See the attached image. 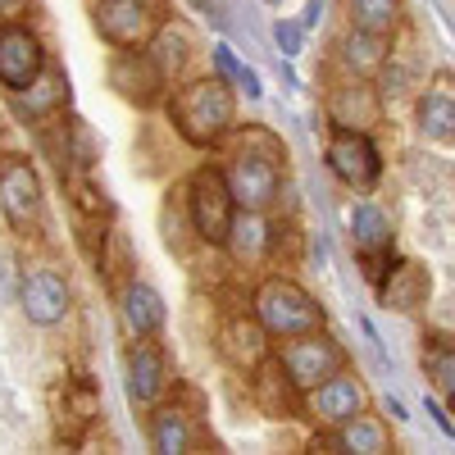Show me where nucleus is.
Masks as SVG:
<instances>
[{
  "mask_svg": "<svg viewBox=\"0 0 455 455\" xmlns=\"http://www.w3.org/2000/svg\"><path fill=\"white\" fill-rule=\"evenodd\" d=\"M0 210H5L14 233H36L46 223V187L32 160L23 156H5L0 160Z\"/></svg>",
  "mask_w": 455,
  "mask_h": 455,
  "instance_id": "obj_5",
  "label": "nucleus"
},
{
  "mask_svg": "<svg viewBox=\"0 0 455 455\" xmlns=\"http://www.w3.org/2000/svg\"><path fill=\"white\" fill-rule=\"evenodd\" d=\"M150 446L160 455H182L196 446V428H192V414L178 410V405H160L150 414Z\"/></svg>",
  "mask_w": 455,
  "mask_h": 455,
  "instance_id": "obj_22",
  "label": "nucleus"
},
{
  "mask_svg": "<svg viewBox=\"0 0 455 455\" xmlns=\"http://www.w3.org/2000/svg\"><path fill=\"white\" fill-rule=\"evenodd\" d=\"M414 124H419V132L433 137V141H451L455 137V83L451 78H437L419 96V105H414Z\"/></svg>",
  "mask_w": 455,
  "mask_h": 455,
  "instance_id": "obj_18",
  "label": "nucleus"
},
{
  "mask_svg": "<svg viewBox=\"0 0 455 455\" xmlns=\"http://www.w3.org/2000/svg\"><path fill=\"white\" fill-rule=\"evenodd\" d=\"M169 124L187 146H219L237 124V100L223 78H192L173 87L169 96Z\"/></svg>",
  "mask_w": 455,
  "mask_h": 455,
  "instance_id": "obj_1",
  "label": "nucleus"
},
{
  "mask_svg": "<svg viewBox=\"0 0 455 455\" xmlns=\"http://www.w3.org/2000/svg\"><path fill=\"white\" fill-rule=\"evenodd\" d=\"M214 64H219V73H223V78H233L246 96H259V78H255V73L246 68V64H237V55L233 51H228V46H214Z\"/></svg>",
  "mask_w": 455,
  "mask_h": 455,
  "instance_id": "obj_30",
  "label": "nucleus"
},
{
  "mask_svg": "<svg viewBox=\"0 0 455 455\" xmlns=\"http://www.w3.org/2000/svg\"><path fill=\"white\" fill-rule=\"evenodd\" d=\"M19 100H23V114H32V119H46V114L64 109V100H68V78H64V73L42 68V78H36L28 92H19Z\"/></svg>",
  "mask_w": 455,
  "mask_h": 455,
  "instance_id": "obj_26",
  "label": "nucleus"
},
{
  "mask_svg": "<svg viewBox=\"0 0 455 455\" xmlns=\"http://www.w3.org/2000/svg\"><path fill=\"white\" fill-rule=\"evenodd\" d=\"M146 46H150V55L160 60V68L169 73V78H178L187 55H192V51H187V46H192V36H187V28H178V23H160V32L150 36Z\"/></svg>",
  "mask_w": 455,
  "mask_h": 455,
  "instance_id": "obj_27",
  "label": "nucleus"
},
{
  "mask_svg": "<svg viewBox=\"0 0 455 455\" xmlns=\"http://www.w3.org/2000/svg\"><path fill=\"white\" fill-rule=\"evenodd\" d=\"M51 410H55V437L83 442V433L100 419V387L87 373H73L51 392Z\"/></svg>",
  "mask_w": 455,
  "mask_h": 455,
  "instance_id": "obj_9",
  "label": "nucleus"
},
{
  "mask_svg": "<svg viewBox=\"0 0 455 455\" xmlns=\"http://www.w3.org/2000/svg\"><path fill=\"white\" fill-rule=\"evenodd\" d=\"M428 291H433L428 269H424V264H414V259L392 264V269L383 274V283H378V296H383V306H387V310H401V315L419 310L424 300H428Z\"/></svg>",
  "mask_w": 455,
  "mask_h": 455,
  "instance_id": "obj_16",
  "label": "nucleus"
},
{
  "mask_svg": "<svg viewBox=\"0 0 455 455\" xmlns=\"http://www.w3.org/2000/svg\"><path fill=\"white\" fill-rule=\"evenodd\" d=\"M119 315H124V328L132 337H156L164 328V300H160V291L150 287V283H137L132 278L119 291Z\"/></svg>",
  "mask_w": 455,
  "mask_h": 455,
  "instance_id": "obj_17",
  "label": "nucleus"
},
{
  "mask_svg": "<svg viewBox=\"0 0 455 455\" xmlns=\"http://www.w3.org/2000/svg\"><path fill=\"white\" fill-rule=\"evenodd\" d=\"M42 68H46V51L32 28H23V23L0 28V87L19 96L42 78Z\"/></svg>",
  "mask_w": 455,
  "mask_h": 455,
  "instance_id": "obj_10",
  "label": "nucleus"
},
{
  "mask_svg": "<svg viewBox=\"0 0 455 455\" xmlns=\"http://www.w3.org/2000/svg\"><path fill=\"white\" fill-rule=\"evenodd\" d=\"M351 23L378 36H392L401 28V0H351Z\"/></svg>",
  "mask_w": 455,
  "mask_h": 455,
  "instance_id": "obj_28",
  "label": "nucleus"
},
{
  "mask_svg": "<svg viewBox=\"0 0 455 455\" xmlns=\"http://www.w3.org/2000/svg\"><path fill=\"white\" fill-rule=\"evenodd\" d=\"M283 150L269 132H246L233 150V160H228V187H233V196L242 210H269L278 201V182H283Z\"/></svg>",
  "mask_w": 455,
  "mask_h": 455,
  "instance_id": "obj_2",
  "label": "nucleus"
},
{
  "mask_svg": "<svg viewBox=\"0 0 455 455\" xmlns=\"http://www.w3.org/2000/svg\"><path fill=\"white\" fill-rule=\"evenodd\" d=\"M264 5H283V0H264Z\"/></svg>",
  "mask_w": 455,
  "mask_h": 455,
  "instance_id": "obj_33",
  "label": "nucleus"
},
{
  "mask_svg": "<svg viewBox=\"0 0 455 455\" xmlns=\"http://www.w3.org/2000/svg\"><path fill=\"white\" fill-rule=\"evenodd\" d=\"M328 169L347 182V187H373L378 173H383V160H378V146L369 141V132L355 128H337L328 137Z\"/></svg>",
  "mask_w": 455,
  "mask_h": 455,
  "instance_id": "obj_12",
  "label": "nucleus"
},
{
  "mask_svg": "<svg viewBox=\"0 0 455 455\" xmlns=\"http://www.w3.org/2000/svg\"><path fill=\"white\" fill-rule=\"evenodd\" d=\"M223 246L233 251V259H237V264H259L264 255L274 251V228L264 223V214H259V210H237L233 233H228V242H223Z\"/></svg>",
  "mask_w": 455,
  "mask_h": 455,
  "instance_id": "obj_20",
  "label": "nucleus"
},
{
  "mask_svg": "<svg viewBox=\"0 0 455 455\" xmlns=\"http://www.w3.org/2000/svg\"><path fill=\"white\" fill-rule=\"evenodd\" d=\"M451 405H455V396H451Z\"/></svg>",
  "mask_w": 455,
  "mask_h": 455,
  "instance_id": "obj_34",
  "label": "nucleus"
},
{
  "mask_svg": "<svg viewBox=\"0 0 455 455\" xmlns=\"http://www.w3.org/2000/svg\"><path fill=\"white\" fill-rule=\"evenodd\" d=\"M223 355L233 360L237 369H259L264 355H269V328H264L255 315L251 319H233L223 328Z\"/></svg>",
  "mask_w": 455,
  "mask_h": 455,
  "instance_id": "obj_19",
  "label": "nucleus"
},
{
  "mask_svg": "<svg viewBox=\"0 0 455 455\" xmlns=\"http://www.w3.org/2000/svg\"><path fill=\"white\" fill-rule=\"evenodd\" d=\"M237 196L228 187V173L223 169H196L192 173V187H187V214H192V228L196 237L210 242V246H223L228 233H233V219H237Z\"/></svg>",
  "mask_w": 455,
  "mask_h": 455,
  "instance_id": "obj_4",
  "label": "nucleus"
},
{
  "mask_svg": "<svg viewBox=\"0 0 455 455\" xmlns=\"http://www.w3.org/2000/svg\"><path fill=\"white\" fill-rule=\"evenodd\" d=\"M169 73L160 68V60L150 55V46H128V51H119L109 60V87L119 92L124 100H132V105H156L164 92H169Z\"/></svg>",
  "mask_w": 455,
  "mask_h": 455,
  "instance_id": "obj_8",
  "label": "nucleus"
},
{
  "mask_svg": "<svg viewBox=\"0 0 455 455\" xmlns=\"http://www.w3.org/2000/svg\"><path fill=\"white\" fill-rule=\"evenodd\" d=\"M341 64H347L355 78H373V73L387 64V36L351 28V36L341 42Z\"/></svg>",
  "mask_w": 455,
  "mask_h": 455,
  "instance_id": "obj_24",
  "label": "nucleus"
},
{
  "mask_svg": "<svg viewBox=\"0 0 455 455\" xmlns=\"http://www.w3.org/2000/svg\"><path fill=\"white\" fill-rule=\"evenodd\" d=\"M96 32L114 51L146 46L160 32V0H100L96 5Z\"/></svg>",
  "mask_w": 455,
  "mask_h": 455,
  "instance_id": "obj_7",
  "label": "nucleus"
},
{
  "mask_svg": "<svg viewBox=\"0 0 455 455\" xmlns=\"http://www.w3.org/2000/svg\"><path fill=\"white\" fill-rule=\"evenodd\" d=\"M124 369H128V396L137 405H156L169 392V360L150 337H132V347L124 355Z\"/></svg>",
  "mask_w": 455,
  "mask_h": 455,
  "instance_id": "obj_13",
  "label": "nucleus"
},
{
  "mask_svg": "<svg viewBox=\"0 0 455 455\" xmlns=\"http://www.w3.org/2000/svg\"><path fill=\"white\" fill-rule=\"evenodd\" d=\"M23 10H28V0H0V19H14Z\"/></svg>",
  "mask_w": 455,
  "mask_h": 455,
  "instance_id": "obj_32",
  "label": "nucleus"
},
{
  "mask_svg": "<svg viewBox=\"0 0 455 455\" xmlns=\"http://www.w3.org/2000/svg\"><path fill=\"white\" fill-rule=\"evenodd\" d=\"M274 32H278V46H283L287 55H296V51H300V28H296V23H278Z\"/></svg>",
  "mask_w": 455,
  "mask_h": 455,
  "instance_id": "obj_31",
  "label": "nucleus"
},
{
  "mask_svg": "<svg viewBox=\"0 0 455 455\" xmlns=\"http://www.w3.org/2000/svg\"><path fill=\"white\" fill-rule=\"evenodd\" d=\"M296 383H291V373L283 369V360H264L255 369V401L269 410V414H296Z\"/></svg>",
  "mask_w": 455,
  "mask_h": 455,
  "instance_id": "obj_23",
  "label": "nucleus"
},
{
  "mask_svg": "<svg viewBox=\"0 0 455 455\" xmlns=\"http://www.w3.org/2000/svg\"><path fill=\"white\" fill-rule=\"evenodd\" d=\"M351 242H355L360 255L392 251V223H387V214L378 210V205H369V201H360L351 210Z\"/></svg>",
  "mask_w": 455,
  "mask_h": 455,
  "instance_id": "obj_25",
  "label": "nucleus"
},
{
  "mask_svg": "<svg viewBox=\"0 0 455 455\" xmlns=\"http://www.w3.org/2000/svg\"><path fill=\"white\" fill-rule=\"evenodd\" d=\"M278 360H283V369L291 373V383H296L300 392H315L319 383H328L332 373L347 369V351H341L323 328L300 332V337H283Z\"/></svg>",
  "mask_w": 455,
  "mask_h": 455,
  "instance_id": "obj_6",
  "label": "nucleus"
},
{
  "mask_svg": "<svg viewBox=\"0 0 455 455\" xmlns=\"http://www.w3.org/2000/svg\"><path fill=\"white\" fill-rule=\"evenodd\" d=\"M306 405H310L315 419H323V424L337 428V424H351L355 414L369 410V392H364L360 378H351L347 369H341V373L328 378V383H319L315 392H306Z\"/></svg>",
  "mask_w": 455,
  "mask_h": 455,
  "instance_id": "obj_14",
  "label": "nucleus"
},
{
  "mask_svg": "<svg viewBox=\"0 0 455 455\" xmlns=\"http://www.w3.org/2000/svg\"><path fill=\"white\" fill-rule=\"evenodd\" d=\"M68 306H73V291L55 269H28L19 278V310L28 315V323L55 328L68 319Z\"/></svg>",
  "mask_w": 455,
  "mask_h": 455,
  "instance_id": "obj_11",
  "label": "nucleus"
},
{
  "mask_svg": "<svg viewBox=\"0 0 455 455\" xmlns=\"http://www.w3.org/2000/svg\"><path fill=\"white\" fill-rule=\"evenodd\" d=\"M323 446H337V451H360V455H383L392 451V433L378 414H355L351 424H337V433L323 442Z\"/></svg>",
  "mask_w": 455,
  "mask_h": 455,
  "instance_id": "obj_21",
  "label": "nucleus"
},
{
  "mask_svg": "<svg viewBox=\"0 0 455 455\" xmlns=\"http://www.w3.org/2000/svg\"><path fill=\"white\" fill-rule=\"evenodd\" d=\"M328 119H332L337 128L369 132L378 119H383V100H378V92H373L369 78H355V73H351V83H341V87L328 96Z\"/></svg>",
  "mask_w": 455,
  "mask_h": 455,
  "instance_id": "obj_15",
  "label": "nucleus"
},
{
  "mask_svg": "<svg viewBox=\"0 0 455 455\" xmlns=\"http://www.w3.org/2000/svg\"><path fill=\"white\" fill-rule=\"evenodd\" d=\"M251 310L264 328H269V337H300V332L323 328V306L296 278H283V274L264 278L255 287Z\"/></svg>",
  "mask_w": 455,
  "mask_h": 455,
  "instance_id": "obj_3",
  "label": "nucleus"
},
{
  "mask_svg": "<svg viewBox=\"0 0 455 455\" xmlns=\"http://www.w3.org/2000/svg\"><path fill=\"white\" fill-rule=\"evenodd\" d=\"M424 364H428L433 387L446 392V396H455V341H442V347H433V351L424 355Z\"/></svg>",
  "mask_w": 455,
  "mask_h": 455,
  "instance_id": "obj_29",
  "label": "nucleus"
}]
</instances>
